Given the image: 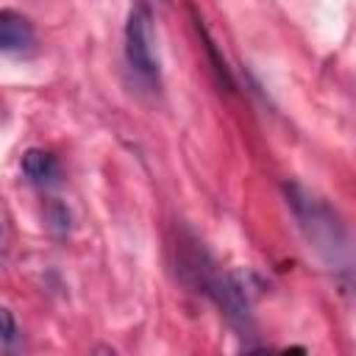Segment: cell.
<instances>
[{
	"label": "cell",
	"mask_w": 356,
	"mask_h": 356,
	"mask_svg": "<svg viewBox=\"0 0 356 356\" xmlns=\"http://www.w3.org/2000/svg\"><path fill=\"white\" fill-rule=\"evenodd\" d=\"M125 61L145 81L159 83V50L153 33V14L147 3H136L125 22Z\"/></svg>",
	"instance_id": "obj_2"
},
{
	"label": "cell",
	"mask_w": 356,
	"mask_h": 356,
	"mask_svg": "<svg viewBox=\"0 0 356 356\" xmlns=\"http://www.w3.org/2000/svg\"><path fill=\"white\" fill-rule=\"evenodd\" d=\"M286 206L292 209L298 228L303 231L309 248H314L328 264H348L350 248H348V231L339 220V214L314 192L306 186L286 181L284 184Z\"/></svg>",
	"instance_id": "obj_1"
},
{
	"label": "cell",
	"mask_w": 356,
	"mask_h": 356,
	"mask_svg": "<svg viewBox=\"0 0 356 356\" xmlns=\"http://www.w3.org/2000/svg\"><path fill=\"white\" fill-rule=\"evenodd\" d=\"M17 334H19V328H17V320H14L11 309L0 306V342L11 345V342H17Z\"/></svg>",
	"instance_id": "obj_6"
},
{
	"label": "cell",
	"mask_w": 356,
	"mask_h": 356,
	"mask_svg": "<svg viewBox=\"0 0 356 356\" xmlns=\"http://www.w3.org/2000/svg\"><path fill=\"white\" fill-rule=\"evenodd\" d=\"M0 248H3V225H0Z\"/></svg>",
	"instance_id": "obj_7"
},
{
	"label": "cell",
	"mask_w": 356,
	"mask_h": 356,
	"mask_svg": "<svg viewBox=\"0 0 356 356\" xmlns=\"http://www.w3.org/2000/svg\"><path fill=\"white\" fill-rule=\"evenodd\" d=\"M33 44V25L28 17L0 8V53H17Z\"/></svg>",
	"instance_id": "obj_4"
},
{
	"label": "cell",
	"mask_w": 356,
	"mask_h": 356,
	"mask_svg": "<svg viewBox=\"0 0 356 356\" xmlns=\"http://www.w3.org/2000/svg\"><path fill=\"white\" fill-rule=\"evenodd\" d=\"M195 28H197V33H200V39H203V47L209 50V56H211V61H214V70H217V75H220V83H225L228 89L234 86V81H231V72H228V67H225V58H220L217 56V47H214V42H211V36H209V31L203 28V22L195 17Z\"/></svg>",
	"instance_id": "obj_5"
},
{
	"label": "cell",
	"mask_w": 356,
	"mask_h": 356,
	"mask_svg": "<svg viewBox=\"0 0 356 356\" xmlns=\"http://www.w3.org/2000/svg\"><path fill=\"white\" fill-rule=\"evenodd\" d=\"M22 175H25L33 186L50 189V186H58V184H61V164H58V159H56L50 150L31 147V150H25V156H22Z\"/></svg>",
	"instance_id": "obj_3"
}]
</instances>
